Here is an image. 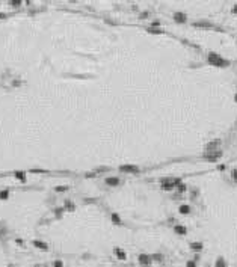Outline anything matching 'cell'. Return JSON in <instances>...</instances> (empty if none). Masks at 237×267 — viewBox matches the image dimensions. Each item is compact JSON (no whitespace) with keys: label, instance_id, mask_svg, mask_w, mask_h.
Returning a JSON list of instances; mask_svg holds the SVG:
<instances>
[{"label":"cell","instance_id":"cell-1","mask_svg":"<svg viewBox=\"0 0 237 267\" xmlns=\"http://www.w3.org/2000/svg\"><path fill=\"white\" fill-rule=\"evenodd\" d=\"M208 62L212 65H216V66H227L228 65V62L223 61V59L219 55H216V53H210L208 55Z\"/></svg>","mask_w":237,"mask_h":267},{"label":"cell","instance_id":"cell-2","mask_svg":"<svg viewBox=\"0 0 237 267\" xmlns=\"http://www.w3.org/2000/svg\"><path fill=\"white\" fill-rule=\"evenodd\" d=\"M120 171H121V172L137 173V172H139V168H137V166H135V165H122V166H120Z\"/></svg>","mask_w":237,"mask_h":267},{"label":"cell","instance_id":"cell-3","mask_svg":"<svg viewBox=\"0 0 237 267\" xmlns=\"http://www.w3.org/2000/svg\"><path fill=\"white\" fill-rule=\"evenodd\" d=\"M221 156H222V152H221V151H218V152H213V154H204V157H206L207 160H212V162H214V160H218Z\"/></svg>","mask_w":237,"mask_h":267},{"label":"cell","instance_id":"cell-4","mask_svg":"<svg viewBox=\"0 0 237 267\" xmlns=\"http://www.w3.org/2000/svg\"><path fill=\"white\" fill-rule=\"evenodd\" d=\"M139 263L142 266H150L151 264V258L148 255H139Z\"/></svg>","mask_w":237,"mask_h":267},{"label":"cell","instance_id":"cell-5","mask_svg":"<svg viewBox=\"0 0 237 267\" xmlns=\"http://www.w3.org/2000/svg\"><path fill=\"white\" fill-rule=\"evenodd\" d=\"M33 244H35V248H38V249H42V251H47V249H48L47 243L39 242V240H33Z\"/></svg>","mask_w":237,"mask_h":267},{"label":"cell","instance_id":"cell-6","mask_svg":"<svg viewBox=\"0 0 237 267\" xmlns=\"http://www.w3.org/2000/svg\"><path fill=\"white\" fill-rule=\"evenodd\" d=\"M106 184L107 186H118V184H120V178L109 177V178H106Z\"/></svg>","mask_w":237,"mask_h":267},{"label":"cell","instance_id":"cell-7","mask_svg":"<svg viewBox=\"0 0 237 267\" xmlns=\"http://www.w3.org/2000/svg\"><path fill=\"white\" fill-rule=\"evenodd\" d=\"M174 231L177 232V234H180V236H184V234H186V232H187V229L184 228L183 225H177L175 228H174Z\"/></svg>","mask_w":237,"mask_h":267},{"label":"cell","instance_id":"cell-8","mask_svg":"<svg viewBox=\"0 0 237 267\" xmlns=\"http://www.w3.org/2000/svg\"><path fill=\"white\" fill-rule=\"evenodd\" d=\"M115 253H116V257L120 258V259H127V255H126V252H124L122 249H115Z\"/></svg>","mask_w":237,"mask_h":267},{"label":"cell","instance_id":"cell-9","mask_svg":"<svg viewBox=\"0 0 237 267\" xmlns=\"http://www.w3.org/2000/svg\"><path fill=\"white\" fill-rule=\"evenodd\" d=\"M174 18H175V21H180V23L186 21V15H184V14H180V12H177V14L174 15Z\"/></svg>","mask_w":237,"mask_h":267},{"label":"cell","instance_id":"cell-10","mask_svg":"<svg viewBox=\"0 0 237 267\" xmlns=\"http://www.w3.org/2000/svg\"><path fill=\"white\" fill-rule=\"evenodd\" d=\"M190 248H192L193 251H201L202 249V244L199 242H195V243H190Z\"/></svg>","mask_w":237,"mask_h":267},{"label":"cell","instance_id":"cell-11","mask_svg":"<svg viewBox=\"0 0 237 267\" xmlns=\"http://www.w3.org/2000/svg\"><path fill=\"white\" fill-rule=\"evenodd\" d=\"M189 211H190V207L189 205H181L180 207V213H181V214H187Z\"/></svg>","mask_w":237,"mask_h":267},{"label":"cell","instance_id":"cell-12","mask_svg":"<svg viewBox=\"0 0 237 267\" xmlns=\"http://www.w3.org/2000/svg\"><path fill=\"white\" fill-rule=\"evenodd\" d=\"M216 267H227L225 259H223V258H218V259H216Z\"/></svg>","mask_w":237,"mask_h":267},{"label":"cell","instance_id":"cell-13","mask_svg":"<svg viewBox=\"0 0 237 267\" xmlns=\"http://www.w3.org/2000/svg\"><path fill=\"white\" fill-rule=\"evenodd\" d=\"M112 220H113L115 225H120V223H121V219H120V216H118L116 213H113V214H112Z\"/></svg>","mask_w":237,"mask_h":267},{"label":"cell","instance_id":"cell-14","mask_svg":"<svg viewBox=\"0 0 237 267\" xmlns=\"http://www.w3.org/2000/svg\"><path fill=\"white\" fill-rule=\"evenodd\" d=\"M15 178H18V180H21V181H24V172H21V171H20V172H15Z\"/></svg>","mask_w":237,"mask_h":267},{"label":"cell","instance_id":"cell-15","mask_svg":"<svg viewBox=\"0 0 237 267\" xmlns=\"http://www.w3.org/2000/svg\"><path fill=\"white\" fill-rule=\"evenodd\" d=\"M8 196H9V192L8 190H2V192H0V199H6Z\"/></svg>","mask_w":237,"mask_h":267},{"label":"cell","instance_id":"cell-16","mask_svg":"<svg viewBox=\"0 0 237 267\" xmlns=\"http://www.w3.org/2000/svg\"><path fill=\"white\" fill-rule=\"evenodd\" d=\"M12 6H18V5H21V2H20V0H12V2H9Z\"/></svg>","mask_w":237,"mask_h":267},{"label":"cell","instance_id":"cell-17","mask_svg":"<svg viewBox=\"0 0 237 267\" xmlns=\"http://www.w3.org/2000/svg\"><path fill=\"white\" fill-rule=\"evenodd\" d=\"M53 266H55V267H64V263H62V261H55Z\"/></svg>","mask_w":237,"mask_h":267},{"label":"cell","instance_id":"cell-18","mask_svg":"<svg viewBox=\"0 0 237 267\" xmlns=\"http://www.w3.org/2000/svg\"><path fill=\"white\" fill-rule=\"evenodd\" d=\"M186 267H196V264H195L193 261H187V264H186Z\"/></svg>","mask_w":237,"mask_h":267},{"label":"cell","instance_id":"cell-19","mask_svg":"<svg viewBox=\"0 0 237 267\" xmlns=\"http://www.w3.org/2000/svg\"><path fill=\"white\" fill-rule=\"evenodd\" d=\"M68 187H56V192H65Z\"/></svg>","mask_w":237,"mask_h":267},{"label":"cell","instance_id":"cell-20","mask_svg":"<svg viewBox=\"0 0 237 267\" xmlns=\"http://www.w3.org/2000/svg\"><path fill=\"white\" fill-rule=\"evenodd\" d=\"M153 259H159V261H160V259H162V255H160V253H157V255L153 257Z\"/></svg>","mask_w":237,"mask_h":267},{"label":"cell","instance_id":"cell-21","mask_svg":"<svg viewBox=\"0 0 237 267\" xmlns=\"http://www.w3.org/2000/svg\"><path fill=\"white\" fill-rule=\"evenodd\" d=\"M233 178L237 181V169H234V171H233Z\"/></svg>","mask_w":237,"mask_h":267},{"label":"cell","instance_id":"cell-22","mask_svg":"<svg viewBox=\"0 0 237 267\" xmlns=\"http://www.w3.org/2000/svg\"><path fill=\"white\" fill-rule=\"evenodd\" d=\"M67 207H68V208H70V210H74V205H73V204H71V202H67Z\"/></svg>","mask_w":237,"mask_h":267},{"label":"cell","instance_id":"cell-23","mask_svg":"<svg viewBox=\"0 0 237 267\" xmlns=\"http://www.w3.org/2000/svg\"><path fill=\"white\" fill-rule=\"evenodd\" d=\"M178 189L183 192V190H186V186H184V184H180V186H178Z\"/></svg>","mask_w":237,"mask_h":267},{"label":"cell","instance_id":"cell-24","mask_svg":"<svg viewBox=\"0 0 237 267\" xmlns=\"http://www.w3.org/2000/svg\"><path fill=\"white\" fill-rule=\"evenodd\" d=\"M5 17H6V15H5V14H2V12H0V18H5Z\"/></svg>","mask_w":237,"mask_h":267},{"label":"cell","instance_id":"cell-25","mask_svg":"<svg viewBox=\"0 0 237 267\" xmlns=\"http://www.w3.org/2000/svg\"><path fill=\"white\" fill-rule=\"evenodd\" d=\"M234 100H236V103H237V94H236V97H234Z\"/></svg>","mask_w":237,"mask_h":267},{"label":"cell","instance_id":"cell-26","mask_svg":"<svg viewBox=\"0 0 237 267\" xmlns=\"http://www.w3.org/2000/svg\"><path fill=\"white\" fill-rule=\"evenodd\" d=\"M234 12H237V6H236V8H234Z\"/></svg>","mask_w":237,"mask_h":267}]
</instances>
